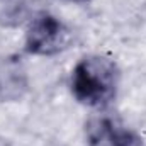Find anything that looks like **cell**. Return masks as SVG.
I'll return each instance as SVG.
<instances>
[{
  "label": "cell",
  "mask_w": 146,
  "mask_h": 146,
  "mask_svg": "<svg viewBox=\"0 0 146 146\" xmlns=\"http://www.w3.org/2000/svg\"><path fill=\"white\" fill-rule=\"evenodd\" d=\"M121 70L106 54H85L70 72V92L73 99L90 109H106L119 92Z\"/></svg>",
  "instance_id": "6da1fadb"
},
{
  "label": "cell",
  "mask_w": 146,
  "mask_h": 146,
  "mask_svg": "<svg viewBox=\"0 0 146 146\" xmlns=\"http://www.w3.org/2000/svg\"><path fill=\"white\" fill-rule=\"evenodd\" d=\"M72 42L70 27L54 14L41 10L34 14L24 33V51L31 56H56Z\"/></svg>",
  "instance_id": "7a4b0ae2"
},
{
  "label": "cell",
  "mask_w": 146,
  "mask_h": 146,
  "mask_svg": "<svg viewBox=\"0 0 146 146\" xmlns=\"http://www.w3.org/2000/svg\"><path fill=\"white\" fill-rule=\"evenodd\" d=\"M87 146H141V138L110 117H99L87 126Z\"/></svg>",
  "instance_id": "3957f363"
},
{
  "label": "cell",
  "mask_w": 146,
  "mask_h": 146,
  "mask_svg": "<svg viewBox=\"0 0 146 146\" xmlns=\"http://www.w3.org/2000/svg\"><path fill=\"white\" fill-rule=\"evenodd\" d=\"M29 88V78L24 66L15 60H5L0 65V100L17 102Z\"/></svg>",
  "instance_id": "277c9868"
},
{
  "label": "cell",
  "mask_w": 146,
  "mask_h": 146,
  "mask_svg": "<svg viewBox=\"0 0 146 146\" xmlns=\"http://www.w3.org/2000/svg\"><path fill=\"white\" fill-rule=\"evenodd\" d=\"M0 146H12V145H10V141H9L7 138H3V136H0Z\"/></svg>",
  "instance_id": "5b68a950"
},
{
  "label": "cell",
  "mask_w": 146,
  "mask_h": 146,
  "mask_svg": "<svg viewBox=\"0 0 146 146\" xmlns=\"http://www.w3.org/2000/svg\"><path fill=\"white\" fill-rule=\"evenodd\" d=\"M68 2H75V3H87L90 0H68Z\"/></svg>",
  "instance_id": "8992f818"
}]
</instances>
